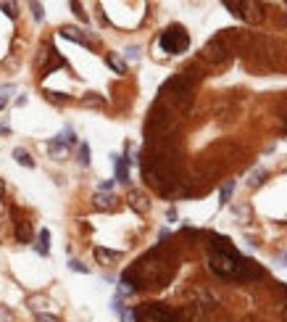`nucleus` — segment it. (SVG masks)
<instances>
[{"mask_svg":"<svg viewBox=\"0 0 287 322\" xmlns=\"http://www.w3.org/2000/svg\"><path fill=\"white\" fill-rule=\"evenodd\" d=\"M172 275H174L172 259H161V248H155L145 259L137 262L124 278L129 282H134V288L140 291V288H145V285H164V282L172 280Z\"/></svg>","mask_w":287,"mask_h":322,"instance_id":"f257e3e1","label":"nucleus"},{"mask_svg":"<svg viewBox=\"0 0 287 322\" xmlns=\"http://www.w3.org/2000/svg\"><path fill=\"white\" fill-rule=\"evenodd\" d=\"M232 53V42H230V35H221V37H213L211 42L203 48V61L208 63H224Z\"/></svg>","mask_w":287,"mask_h":322,"instance_id":"39448f33","label":"nucleus"},{"mask_svg":"<svg viewBox=\"0 0 287 322\" xmlns=\"http://www.w3.org/2000/svg\"><path fill=\"white\" fill-rule=\"evenodd\" d=\"M61 37H66V40H74V42H79V45H84V48H87V37H84V35H79V29H77V27H63L61 29Z\"/></svg>","mask_w":287,"mask_h":322,"instance_id":"4468645a","label":"nucleus"},{"mask_svg":"<svg viewBox=\"0 0 287 322\" xmlns=\"http://www.w3.org/2000/svg\"><path fill=\"white\" fill-rule=\"evenodd\" d=\"M0 11L8 19H16V3H0Z\"/></svg>","mask_w":287,"mask_h":322,"instance_id":"b1692460","label":"nucleus"},{"mask_svg":"<svg viewBox=\"0 0 287 322\" xmlns=\"http://www.w3.org/2000/svg\"><path fill=\"white\" fill-rule=\"evenodd\" d=\"M158 45L166 50V53L177 56V53H185L187 48H190V35L185 32V27H179V24H172L164 35L158 37Z\"/></svg>","mask_w":287,"mask_h":322,"instance_id":"7ed1b4c3","label":"nucleus"},{"mask_svg":"<svg viewBox=\"0 0 287 322\" xmlns=\"http://www.w3.org/2000/svg\"><path fill=\"white\" fill-rule=\"evenodd\" d=\"M82 103H84V106H103V98H100L97 93H87V95L82 98Z\"/></svg>","mask_w":287,"mask_h":322,"instance_id":"4be33fe9","label":"nucleus"},{"mask_svg":"<svg viewBox=\"0 0 287 322\" xmlns=\"http://www.w3.org/2000/svg\"><path fill=\"white\" fill-rule=\"evenodd\" d=\"M58 143H63V145H74L77 143V135H74V130H71V127H63L61 132H58Z\"/></svg>","mask_w":287,"mask_h":322,"instance_id":"f3484780","label":"nucleus"},{"mask_svg":"<svg viewBox=\"0 0 287 322\" xmlns=\"http://www.w3.org/2000/svg\"><path fill=\"white\" fill-rule=\"evenodd\" d=\"M129 206L137 211V214H148L151 211V201H148V196L145 193H140V190H129Z\"/></svg>","mask_w":287,"mask_h":322,"instance_id":"0eeeda50","label":"nucleus"},{"mask_svg":"<svg viewBox=\"0 0 287 322\" xmlns=\"http://www.w3.org/2000/svg\"><path fill=\"white\" fill-rule=\"evenodd\" d=\"M48 151H50V156H53L56 161H63V159H66V153H69V145L58 143V140H50V143H48Z\"/></svg>","mask_w":287,"mask_h":322,"instance_id":"ddd939ff","label":"nucleus"},{"mask_svg":"<svg viewBox=\"0 0 287 322\" xmlns=\"http://www.w3.org/2000/svg\"><path fill=\"white\" fill-rule=\"evenodd\" d=\"M232 190H234V180H230V182H224V185H221V193H219V203H221V206H224V203H230Z\"/></svg>","mask_w":287,"mask_h":322,"instance_id":"6ab92c4d","label":"nucleus"},{"mask_svg":"<svg viewBox=\"0 0 287 322\" xmlns=\"http://www.w3.org/2000/svg\"><path fill=\"white\" fill-rule=\"evenodd\" d=\"M32 11H35V19L40 21V19H42V5L40 3H32Z\"/></svg>","mask_w":287,"mask_h":322,"instance_id":"c756f323","label":"nucleus"},{"mask_svg":"<svg viewBox=\"0 0 287 322\" xmlns=\"http://www.w3.org/2000/svg\"><path fill=\"white\" fill-rule=\"evenodd\" d=\"M140 322H182V317L166 304H145L137 312Z\"/></svg>","mask_w":287,"mask_h":322,"instance_id":"20e7f679","label":"nucleus"},{"mask_svg":"<svg viewBox=\"0 0 287 322\" xmlns=\"http://www.w3.org/2000/svg\"><path fill=\"white\" fill-rule=\"evenodd\" d=\"M227 8H232V14H237L240 19H245V21L256 24L264 19V5L261 3H253V0H243V3H232V0H224Z\"/></svg>","mask_w":287,"mask_h":322,"instance_id":"423d86ee","label":"nucleus"},{"mask_svg":"<svg viewBox=\"0 0 287 322\" xmlns=\"http://www.w3.org/2000/svg\"><path fill=\"white\" fill-rule=\"evenodd\" d=\"M243 256L224 235H211V254H208V267L219 278H237V269Z\"/></svg>","mask_w":287,"mask_h":322,"instance_id":"f03ea898","label":"nucleus"},{"mask_svg":"<svg viewBox=\"0 0 287 322\" xmlns=\"http://www.w3.org/2000/svg\"><path fill=\"white\" fill-rule=\"evenodd\" d=\"M114 166H116V182L129 185V161H127V156H114Z\"/></svg>","mask_w":287,"mask_h":322,"instance_id":"6e6552de","label":"nucleus"},{"mask_svg":"<svg viewBox=\"0 0 287 322\" xmlns=\"http://www.w3.org/2000/svg\"><path fill=\"white\" fill-rule=\"evenodd\" d=\"M127 59L129 61H137V59H140V48H129L127 50Z\"/></svg>","mask_w":287,"mask_h":322,"instance_id":"cd10ccee","label":"nucleus"},{"mask_svg":"<svg viewBox=\"0 0 287 322\" xmlns=\"http://www.w3.org/2000/svg\"><path fill=\"white\" fill-rule=\"evenodd\" d=\"M56 66H63V59H61V56L56 53V50H50V63H48V66H45V77H48L50 72H53Z\"/></svg>","mask_w":287,"mask_h":322,"instance_id":"412c9836","label":"nucleus"},{"mask_svg":"<svg viewBox=\"0 0 287 322\" xmlns=\"http://www.w3.org/2000/svg\"><path fill=\"white\" fill-rule=\"evenodd\" d=\"M0 320H5V322H11V320H14V314H11V312H5V309H3V312H0Z\"/></svg>","mask_w":287,"mask_h":322,"instance_id":"2f4dec72","label":"nucleus"},{"mask_svg":"<svg viewBox=\"0 0 287 322\" xmlns=\"http://www.w3.org/2000/svg\"><path fill=\"white\" fill-rule=\"evenodd\" d=\"M106 63H108L111 69H114L116 74H124V72H127V66H124V61H121V59H119V56H116V53H108V56H106Z\"/></svg>","mask_w":287,"mask_h":322,"instance_id":"dca6fc26","label":"nucleus"},{"mask_svg":"<svg viewBox=\"0 0 287 322\" xmlns=\"http://www.w3.org/2000/svg\"><path fill=\"white\" fill-rule=\"evenodd\" d=\"M71 8H74V14L79 16L82 21H87V14H84V11H82V5H79V3H71Z\"/></svg>","mask_w":287,"mask_h":322,"instance_id":"bb28decb","label":"nucleus"},{"mask_svg":"<svg viewBox=\"0 0 287 322\" xmlns=\"http://www.w3.org/2000/svg\"><path fill=\"white\" fill-rule=\"evenodd\" d=\"M79 164H82V166L90 164V145H87V143L79 145Z\"/></svg>","mask_w":287,"mask_h":322,"instance_id":"5701e85b","label":"nucleus"},{"mask_svg":"<svg viewBox=\"0 0 287 322\" xmlns=\"http://www.w3.org/2000/svg\"><path fill=\"white\" fill-rule=\"evenodd\" d=\"M111 188H114V180H103L100 182V193H111Z\"/></svg>","mask_w":287,"mask_h":322,"instance_id":"c85d7f7f","label":"nucleus"},{"mask_svg":"<svg viewBox=\"0 0 287 322\" xmlns=\"http://www.w3.org/2000/svg\"><path fill=\"white\" fill-rule=\"evenodd\" d=\"M29 309L32 312H37V314H42V309L48 306V299H45V296H29Z\"/></svg>","mask_w":287,"mask_h":322,"instance_id":"a211bd4d","label":"nucleus"},{"mask_svg":"<svg viewBox=\"0 0 287 322\" xmlns=\"http://www.w3.org/2000/svg\"><path fill=\"white\" fill-rule=\"evenodd\" d=\"M69 267H71V269H74V272H90V269H87V267H84V264H82V262H77V259H71V262H69Z\"/></svg>","mask_w":287,"mask_h":322,"instance_id":"393cba45","label":"nucleus"},{"mask_svg":"<svg viewBox=\"0 0 287 322\" xmlns=\"http://www.w3.org/2000/svg\"><path fill=\"white\" fill-rule=\"evenodd\" d=\"M95 259L100 264H114L121 259V254L119 251H108V248H95Z\"/></svg>","mask_w":287,"mask_h":322,"instance_id":"f8f14e48","label":"nucleus"},{"mask_svg":"<svg viewBox=\"0 0 287 322\" xmlns=\"http://www.w3.org/2000/svg\"><path fill=\"white\" fill-rule=\"evenodd\" d=\"M35 248H37V254H40V256H48L50 254V230H40V233H37Z\"/></svg>","mask_w":287,"mask_h":322,"instance_id":"9b49d317","label":"nucleus"},{"mask_svg":"<svg viewBox=\"0 0 287 322\" xmlns=\"http://www.w3.org/2000/svg\"><path fill=\"white\" fill-rule=\"evenodd\" d=\"M285 21H287V19H285Z\"/></svg>","mask_w":287,"mask_h":322,"instance_id":"c9c22d12","label":"nucleus"},{"mask_svg":"<svg viewBox=\"0 0 287 322\" xmlns=\"http://www.w3.org/2000/svg\"><path fill=\"white\" fill-rule=\"evenodd\" d=\"M264 177H266V172H264V169H253L250 175H248V185H250V188H256V185L264 182Z\"/></svg>","mask_w":287,"mask_h":322,"instance_id":"aec40b11","label":"nucleus"},{"mask_svg":"<svg viewBox=\"0 0 287 322\" xmlns=\"http://www.w3.org/2000/svg\"><path fill=\"white\" fill-rule=\"evenodd\" d=\"M37 322H58V317H56V314L42 312V314H37Z\"/></svg>","mask_w":287,"mask_h":322,"instance_id":"a878e982","label":"nucleus"},{"mask_svg":"<svg viewBox=\"0 0 287 322\" xmlns=\"http://www.w3.org/2000/svg\"><path fill=\"white\" fill-rule=\"evenodd\" d=\"M282 264H285V267H287V254H285V256H282Z\"/></svg>","mask_w":287,"mask_h":322,"instance_id":"72a5a7b5","label":"nucleus"},{"mask_svg":"<svg viewBox=\"0 0 287 322\" xmlns=\"http://www.w3.org/2000/svg\"><path fill=\"white\" fill-rule=\"evenodd\" d=\"M166 220H169V222H174V220H177V209H174V206L166 211Z\"/></svg>","mask_w":287,"mask_h":322,"instance_id":"7c9ffc66","label":"nucleus"},{"mask_svg":"<svg viewBox=\"0 0 287 322\" xmlns=\"http://www.w3.org/2000/svg\"><path fill=\"white\" fill-rule=\"evenodd\" d=\"M16 241L19 243H32V224L27 220H16Z\"/></svg>","mask_w":287,"mask_h":322,"instance_id":"1a4fd4ad","label":"nucleus"},{"mask_svg":"<svg viewBox=\"0 0 287 322\" xmlns=\"http://www.w3.org/2000/svg\"><path fill=\"white\" fill-rule=\"evenodd\" d=\"M3 190H5V182H3V180H0V196H3Z\"/></svg>","mask_w":287,"mask_h":322,"instance_id":"473e14b6","label":"nucleus"},{"mask_svg":"<svg viewBox=\"0 0 287 322\" xmlns=\"http://www.w3.org/2000/svg\"><path fill=\"white\" fill-rule=\"evenodd\" d=\"M114 201H116V198L111 196V193H97V196L93 198V206L97 211H108V209H114V206H116Z\"/></svg>","mask_w":287,"mask_h":322,"instance_id":"9d476101","label":"nucleus"},{"mask_svg":"<svg viewBox=\"0 0 287 322\" xmlns=\"http://www.w3.org/2000/svg\"><path fill=\"white\" fill-rule=\"evenodd\" d=\"M14 159H16L21 166H27V169H32V166H35V159H32L29 153L24 151V148H16V151H14Z\"/></svg>","mask_w":287,"mask_h":322,"instance_id":"2eb2a0df","label":"nucleus"},{"mask_svg":"<svg viewBox=\"0 0 287 322\" xmlns=\"http://www.w3.org/2000/svg\"><path fill=\"white\" fill-rule=\"evenodd\" d=\"M5 106V98H0V108H3Z\"/></svg>","mask_w":287,"mask_h":322,"instance_id":"f704fd0d","label":"nucleus"}]
</instances>
